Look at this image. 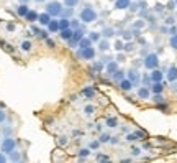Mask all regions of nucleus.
Segmentation results:
<instances>
[{"label": "nucleus", "instance_id": "nucleus-1", "mask_svg": "<svg viewBox=\"0 0 177 163\" xmlns=\"http://www.w3.org/2000/svg\"><path fill=\"white\" fill-rule=\"evenodd\" d=\"M46 12L49 13L51 17H59L62 15V12H64V8L61 7V3L59 2H49L46 7Z\"/></svg>", "mask_w": 177, "mask_h": 163}, {"label": "nucleus", "instance_id": "nucleus-2", "mask_svg": "<svg viewBox=\"0 0 177 163\" xmlns=\"http://www.w3.org/2000/svg\"><path fill=\"white\" fill-rule=\"evenodd\" d=\"M95 18H97V13H95V10H93V8L87 7V8L82 10V13H81V20H82L84 23H90V22H93Z\"/></svg>", "mask_w": 177, "mask_h": 163}, {"label": "nucleus", "instance_id": "nucleus-3", "mask_svg": "<svg viewBox=\"0 0 177 163\" xmlns=\"http://www.w3.org/2000/svg\"><path fill=\"white\" fill-rule=\"evenodd\" d=\"M15 147H16V143H15L13 138H3V142H2V152L3 153H12V152L15 150Z\"/></svg>", "mask_w": 177, "mask_h": 163}, {"label": "nucleus", "instance_id": "nucleus-4", "mask_svg": "<svg viewBox=\"0 0 177 163\" xmlns=\"http://www.w3.org/2000/svg\"><path fill=\"white\" fill-rule=\"evenodd\" d=\"M79 56L84 58V60H92L93 56H95V51H93L92 46H87V48H82L81 53H79Z\"/></svg>", "mask_w": 177, "mask_h": 163}, {"label": "nucleus", "instance_id": "nucleus-5", "mask_svg": "<svg viewBox=\"0 0 177 163\" xmlns=\"http://www.w3.org/2000/svg\"><path fill=\"white\" fill-rule=\"evenodd\" d=\"M84 36V32L82 30H77V32L72 33V36L69 38V45L71 46H74V45H79V41H81V38Z\"/></svg>", "mask_w": 177, "mask_h": 163}, {"label": "nucleus", "instance_id": "nucleus-6", "mask_svg": "<svg viewBox=\"0 0 177 163\" xmlns=\"http://www.w3.org/2000/svg\"><path fill=\"white\" fill-rule=\"evenodd\" d=\"M158 56L156 54H149V56L146 58V61H144V66H146L148 69H152V68H156L158 66Z\"/></svg>", "mask_w": 177, "mask_h": 163}, {"label": "nucleus", "instance_id": "nucleus-7", "mask_svg": "<svg viewBox=\"0 0 177 163\" xmlns=\"http://www.w3.org/2000/svg\"><path fill=\"white\" fill-rule=\"evenodd\" d=\"M38 22L41 23V25H44V26H48V23L51 22V15L48 12H44V13H41V15H38Z\"/></svg>", "mask_w": 177, "mask_h": 163}, {"label": "nucleus", "instance_id": "nucleus-8", "mask_svg": "<svg viewBox=\"0 0 177 163\" xmlns=\"http://www.w3.org/2000/svg\"><path fill=\"white\" fill-rule=\"evenodd\" d=\"M48 30H49L51 33L59 32V20H51V22L48 23Z\"/></svg>", "mask_w": 177, "mask_h": 163}, {"label": "nucleus", "instance_id": "nucleus-9", "mask_svg": "<svg viewBox=\"0 0 177 163\" xmlns=\"http://www.w3.org/2000/svg\"><path fill=\"white\" fill-rule=\"evenodd\" d=\"M72 30H71V26L69 28H64V30H59V35H61V38H64V40H69V38L72 36Z\"/></svg>", "mask_w": 177, "mask_h": 163}, {"label": "nucleus", "instance_id": "nucleus-10", "mask_svg": "<svg viewBox=\"0 0 177 163\" xmlns=\"http://www.w3.org/2000/svg\"><path fill=\"white\" fill-rule=\"evenodd\" d=\"M167 79H169V81H176V79H177V68H174V66H172V68L169 69Z\"/></svg>", "mask_w": 177, "mask_h": 163}, {"label": "nucleus", "instance_id": "nucleus-11", "mask_svg": "<svg viewBox=\"0 0 177 163\" xmlns=\"http://www.w3.org/2000/svg\"><path fill=\"white\" fill-rule=\"evenodd\" d=\"M79 46L81 48H87V46H92V40L90 38H81V41H79Z\"/></svg>", "mask_w": 177, "mask_h": 163}, {"label": "nucleus", "instance_id": "nucleus-12", "mask_svg": "<svg viewBox=\"0 0 177 163\" xmlns=\"http://www.w3.org/2000/svg\"><path fill=\"white\" fill-rule=\"evenodd\" d=\"M115 7L117 8H128L130 7V0H117Z\"/></svg>", "mask_w": 177, "mask_h": 163}, {"label": "nucleus", "instance_id": "nucleus-13", "mask_svg": "<svg viewBox=\"0 0 177 163\" xmlns=\"http://www.w3.org/2000/svg\"><path fill=\"white\" fill-rule=\"evenodd\" d=\"M25 18L28 20V22H34V20H38V13L33 12V10H28V13L25 15Z\"/></svg>", "mask_w": 177, "mask_h": 163}, {"label": "nucleus", "instance_id": "nucleus-14", "mask_svg": "<svg viewBox=\"0 0 177 163\" xmlns=\"http://www.w3.org/2000/svg\"><path fill=\"white\" fill-rule=\"evenodd\" d=\"M120 86H121V89H126V91H130L131 86H133V82H131L130 79H123V81L120 82Z\"/></svg>", "mask_w": 177, "mask_h": 163}, {"label": "nucleus", "instance_id": "nucleus-15", "mask_svg": "<svg viewBox=\"0 0 177 163\" xmlns=\"http://www.w3.org/2000/svg\"><path fill=\"white\" fill-rule=\"evenodd\" d=\"M28 5H26V3H22V5L18 7V15H22V17H25L26 13H28Z\"/></svg>", "mask_w": 177, "mask_h": 163}, {"label": "nucleus", "instance_id": "nucleus-16", "mask_svg": "<svg viewBox=\"0 0 177 163\" xmlns=\"http://www.w3.org/2000/svg\"><path fill=\"white\" fill-rule=\"evenodd\" d=\"M151 79L154 82H159L162 79V72L161 71H152V74H151Z\"/></svg>", "mask_w": 177, "mask_h": 163}, {"label": "nucleus", "instance_id": "nucleus-17", "mask_svg": "<svg viewBox=\"0 0 177 163\" xmlns=\"http://www.w3.org/2000/svg\"><path fill=\"white\" fill-rule=\"evenodd\" d=\"M69 26H71V22H69V20H66V18H61V20H59V30L69 28Z\"/></svg>", "mask_w": 177, "mask_h": 163}, {"label": "nucleus", "instance_id": "nucleus-18", "mask_svg": "<svg viewBox=\"0 0 177 163\" xmlns=\"http://www.w3.org/2000/svg\"><path fill=\"white\" fill-rule=\"evenodd\" d=\"M138 96H140L141 99H148L149 97V91L143 88V89H140V91H138Z\"/></svg>", "mask_w": 177, "mask_h": 163}, {"label": "nucleus", "instance_id": "nucleus-19", "mask_svg": "<svg viewBox=\"0 0 177 163\" xmlns=\"http://www.w3.org/2000/svg\"><path fill=\"white\" fill-rule=\"evenodd\" d=\"M79 3V0H64V5L69 7V8H72V7H75Z\"/></svg>", "mask_w": 177, "mask_h": 163}, {"label": "nucleus", "instance_id": "nucleus-20", "mask_svg": "<svg viewBox=\"0 0 177 163\" xmlns=\"http://www.w3.org/2000/svg\"><path fill=\"white\" fill-rule=\"evenodd\" d=\"M152 92H156V94L162 92V86H161V82H156V84L152 86Z\"/></svg>", "mask_w": 177, "mask_h": 163}, {"label": "nucleus", "instance_id": "nucleus-21", "mask_svg": "<svg viewBox=\"0 0 177 163\" xmlns=\"http://www.w3.org/2000/svg\"><path fill=\"white\" fill-rule=\"evenodd\" d=\"M22 48H23L25 51H30V50H31V43H30V41H23Z\"/></svg>", "mask_w": 177, "mask_h": 163}, {"label": "nucleus", "instance_id": "nucleus-22", "mask_svg": "<svg viewBox=\"0 0 177 163\" xmlns=\"http://www.w3.org/2000/svg\"><path fill=\"white\" fill-rule=\"evenodd\" d=\"M107 124H108V127H115L117 125V120L115 119H108V120H107Z\"/></svg>", "mask_w": 177, "mask_h": 163}, {"label": "nucleus", "instance_id": "nucleus-23", "mask_svg": "<svg viewBox=\"0 0 177 163\" xmlns=\"http://www.w3.org/2000/svg\"><path fill=\"white\" fill-rule=\"evenodd\" d=\"M115 69H117V64L115 63H112V64L108 66V72H110V74H113V71H115Z\"/></svg>", "mask_w": 177, "mask_h": 163}, {"label": "nucleus", "instance_id": "nucleus-24", "mask_svg": "<svg viewBox=\"0 0 177 163\" xmlns=\"http://www.w3.org/2000/svg\"><path fill=\"white\" fill-rule=\"evenodd\" d=\"M12 160H15V161H16V160H20V155H18V153H15V150L12 152Z\"/></svg>", "mask_w": 177, "mask_h": 163}, {"label": "nucleus", "instance_id": "nucleus-25", "mask_svg": "<svg viewBox=\"0 0 177 163\" xmlns=\"http://www.w3.org/2000/svg\"><path fill=\"white\" fill-rule=\"evenodd\" d=\"M84 92H85V96H89V97H90V96H93V89H90V88H89V89H85Z\"/></svg>", "mask_w": 177, "mask_h": 163}, {"label": "nucleus", "instance_id": "nucleus-26", "mask_svg": "<svg viewBox=\"0 0 177 163\" xmlns=\"http://www.w3.org/2000/svg\"><path fill=\"white\" fill-rule=\"evenodd\" d=\"M130 78H131V81H136V79H138L136 72H134V71H131V72H130Z\"/></svg>", "mask_w": 177, "mask_h": 163}, {"label": "nucleus", "instance_id": "nucleus-27", "mask_svg": "<svg viewBox=\"0 0 177 163\" xmlns=\"http://www.w3.org/2000/svg\"><path fill=\"white\" fill-rule=\"evenodd\" d=\"M171 45L174 48H177V36H172V40H171Z\"/></svg>", "mask_w": 177, "mask_h": 163}, {"label": "nucleus", "instance_id": "nucleus-28", "mask_svg": "<svg viewBox=\"0 0 177 163\" xmlns=\"http://www.w3.org/2000/svg\"><path fill=\"white\" fill-rule=\"evenodd\" d=\"M7 119V115H5V112L3 110H0V122H3V120Z\"/></svg>", "mask_w": 177, "mask_h": 163}, {"label": "nucleus", "instance_id": "nucleus-29", "mask_svg": "<svg viewBox=\"0 0 177 163\" xmlns=\"http://www.w3.org/2000/svg\"><path fill=\"white\" fill-rule=\"evenodd\" d=\"M71 26H72V28H77V26H79V23L75 22V20H72V22H71Z\"/></svg>", "mask_w": 177, "mask_h": 163}, {"label": "nucleus", "instance_id": "nucleus-30", "mask_svg": "<svg viewBox=\"0 0 177 163\" xmlns=\"http://www.w3.org/2000/svg\"><path fill=\"white\" fill-rule=\"evenodd\" d=\"M90 40H99V35H97V33H92V35H90Z\"/></svg>", "mask_w": 177, "mask_h": 163}, {"label": "nucleus", "instance_id": "nucleus-31", "mask_svg": "<svg viewBox=\"0 0 177 163\" xmlns=\"http://www.w3.org/2000/svg\"><path fill=\"white\" fill-rule=\"evenodd\" d=\"M81 155H82V157H85V155H89V150H85V148H84V150H81Z\"/></svg>", "mask_w": 177, "mask_h": 163}, {"label": "nucleus", "instance_id": "nucleus-32", "mask_svg": "<svg viewBox=\"0 0 177 163\" xmlns=\"http://www.w3.org/2000/svg\"><path fill=\"white\" fill-rule=\"evenodd\" d=\"M0 161H7V158H5V155H3V152L0 153Z\"/></svg>", "mask_w": 177, "mask_h": 163}, {"label": "nucleus", "instance_id": "nucleus-33", "mask_svg": "<svg viewBox=\"0 0 177 163\" xmlns=\"http://www.w3.org/2000/svg\"><path fill=\"white\" fill-rule=\"evenodd\" d=\"M92 110H93V107H85V112L87 114H92Z\"/></svg>", "mask_w": 177, "mask_h": 163}, {"label": "nucleus", "instance_id": "nucleus-34", "mask_svg": "<svg viewBox=\"0 0 177 163\" xmlns=\"http://www.w3.org/2000/svg\"><path fill=\"white\" fill-rule=\"evenodd\" d=\"M107 48H108V45H107V41H103V43H102V50H107Z\"/></svg>", "mask_w": 177, "mask_h": 163}, {"label": "nucleus", "instance_id": "nucleus-35", "mask_svg": "<svg viewBox=\"0 0 177 163\" xmlns=\"http://www.w3.org/2000/svg\"><path fill=\"white\" fill-rule=\"evenodd\" d=\"M20 2H23V3H26V2H28V0H20Z\"/></svg>", "mask_w": 177, "mask_h": 163}, {"label": "nucleus", "instance_id": "nucleus-36", "mask_svg": "<svg viewBox=\"0 0 177 163\" xmlns=\"http://www.w3.org/2000/svg\"><path fill=\"white\" fill-rule=\"evenodd\" d=\"M36 2H44V0H36Z\"/></svg>", "mask_w": 177, "mask_h": 163}]
</instances>
